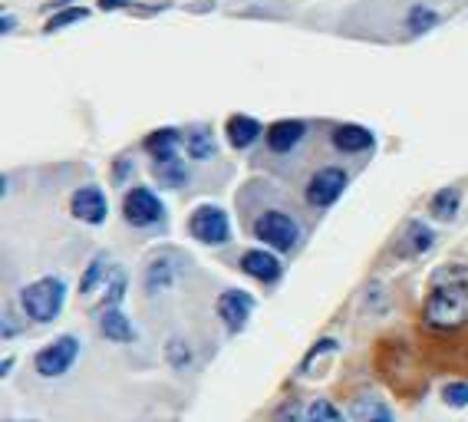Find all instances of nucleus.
<instances>
[{
	"label": "nucleus",
	"mask_w": 468,
	"mask_h": 422,
	"mask_svg": "<svg viewBox=\"0 0 468 422\" xmlns=\"http://www.w3.org/2000/svg\"><path fill=\"white\" fill-rule=\"evenodd\" d=\"M100 333L109 343H135V337H139V330H135V323L129 321L122 307H106V311H100Z\"/></svg>",
	"instance_id": "obj_15"
},
{
	"label": "nucleus",
	"mask_w": 468,
	"mask_h": 422,
	"mask_svg": "<svg viewBox=\"0 0 468 422\" xmlns=\"http://www.w3.org/2000/svg\"><path fill=\"white\" fill-rule=\"evenodd\" d=\"M350 419L353 422H396V413L389 409V403H383L379 396H356L350 403Z\"/></svg>",
	"instance_id": "obj_19"
},
{
	"label": "nucleus",
	"mask_w": 468,
	"mask_h": 422,
	"mask_svg": "<svg viewBox=\"0 0 468 422\" xmlns=\"http://www.w3.org/2000/svg\"><path fill=\"white\" fill-rule=\"evenodd\" d=\"M165 356H168V364L176 366V370H188V366H192V346H188V340H182V337L168 340Z\"/></svg>",
	"instance_id": "obj_27"
},
{
	"label": "nucleus",
	"mask_w": 468,
	"mask_h": 422,
	"mask_svg": "<svg viewBox=\"0 0 468 422\" xmlns=\"http://www.w3.org/2000/svg\"><path fill=\"white\" fill-rule=\"evenodd\" d=\"M435 245V231L429 228L426 221H410L406 228H402L399 235V245H396V251L402 254V258H419V254H426L432 251Z\"/></svg>",
	"instance_id": "obj_18"
},
{
	"label": "nucleus",
	"mask_w": 468,
	"mask_h": 422,
	"mask_svg": "<svg viewBox=\"0 0 468 422\" xmlns=\"http://www.w3.org/2000/svg\"><path fill=\"white\" fill-rule=\"evenodd\" d=\"M20 317H24V313H20ZM20 317H17V313H14V311L4 313V327H0V330H4V340L17 337L20 330H24V323H20ZM24 321H27V317H24Z\"/></svg>",
	"instance_id": "obj_31"
},
{
	"label": "nucleus",
	"mask_w": 468,
	"mask_h": 422,
	"mask_svg": "<svg viewBox=\"0 0 468 422\" xmlns=\"http://www.w3.org/2000/svg\"><path fill=\"white\" fill-rule=\"evenodd\" d=\"M330 145L343 155H363L377 145V135H373V129L360 126V122H340L330 132Z\"/></svg>",
	"instance_id": "obj_12"
},
{
	"label": "nucleus",
	"mask_w": 468,
	"mask_h": 422,
	"mask_svg": "<svg viewBox=\"0 0 468 422\" xmlns=\"http://www.w3.org/2000/svg\"><path fill=\"white\" fill-rule=\"evenodd\" d=\"M188 235H192L198 245L221 248L231 241V218H228V211L221 208V205L205 202L188 215Z\"/></svg>",
	"instance_id": "obj_6"
},
{
	"label": "nucleus",
	"mask_w": 468,
	"mask_h": 422,
	"mask_svg": "<svg viewBox=\"0 0 468 422\" xmlns=\"http://www.w3.org/2000/svg\"><path fill=\"white\" fill-rule=\"evenodd\" d=\"M422 323L432 333L468 327V268H439L422 301Z\"/></svg>",
	"instance_id": "obj_1"
},
{
	"label": "nucleus",
	"mask_w": 468,
	"mask_h": 422,
	"mask_svg": "<svg viewBox=\"0 0 468 422\" xmlns=\"http://www.w3.org/2000/svg\"><path fill=\"white\" fill-rule=\"evenodd\" d=\"M129 290V278L126 270L116 268L112 270V278H109V284L102 288V301H100V311H106V307H122V297H126Z\"/></svg>",
	"instance_id": "obj_25"
},
{
	"label": "nucleus",
	"mask_w": 468,
	"mask_h": 422,
	"mask_svg": "<svg viewBox=\"0 0 468 422\" xmlns=\"http://www.w3.org/2000/svg\"><path fill=\"white\" fill-rule=\"evenodd\" d=\"M303 135H307V122L303 119H277L264 132V142H268V149L274 155H287L303 142Z\"/></svg>",
	"instance_id": "obj_13"
},
{
	"label": "nucleus",
	"mask_w": 468,
	"mask_h": 422,
	"mask_svg": "<svg viewBox=\"0 0 468 422\" xmlns=\"http://www.w3.org/2000/svg\"><path fill=\"white\" fill-rule=\"evenodd\" d=\"M7 422H37V419H7Z\"/></svg>",
	"instance_id": "obj_36"
},
{
	"label": "nucleus",
	"mask_w": 468,
	"mask_h": 422,
	"mask_svg": "<svg viewBox=\"0 0 468 422\" xmlns=\"http://www.w3.org/2000/svg\"><path fill=\"white\" fill-rule=\"evenodd\" d=\"M83 20H90V7H83V4H69V7H63V10H53L50 17H47V24H43V34L47 37L59 34V30L83 24Z\"/></svg>",
	"instance_id": "obj_24"
},
{
	"label": "nucleus",
	"mask_w": 468,
	"mask_h": 422,
	"mask_svg": "<svg viewBox=\"0 0 468 422\" xmlns=\"http://www.w3.org/2000/svg\"><path fill=\"white\" fill-rule=\"evenodd\" d=\"M307 422H346V416L330 399H314L307 406Z\"/></svg>",
	"instance_id": "obj_26"
},
{
	"label": "nucleus",
	"mask_w": 468,
	"mask_h": 422,
	"mask_svg": "<svg viewBox=\"0 0 468 422\" xmlns=\"http://www.w3.org/2000/svg\"><path fill=\"white\" fill-rule=\"evenodd\" d=\"M10 370H14V356H7V360H4V364H0V376H7Z\"/></svg>",
	"instance_id": "obj_35"
},
{
	"label": "nucleus",
	"mask_w": 468,
	"mask_h": 422,
	"mask_svg": "<svg viewBox=\"0 0 468 422\" xmlns=\"http://www.w3.org/2000/svg\"><path fill=\"white\" fill-rule=\"evenodd\" d=\"M143 149L152 155V162H168V159H178L185 153V132L176 126H165V129H155L143 139Z\"/></svg>",
	"instance_id": "obj_14"
},
{
	"label": "nucleus",
	"mask_w": 468,
	"mask_h": 422,
	"mask_svg": "<svg viewBox=\"0 0 468 422\" xmlns=\"http://www.w3.org/2000/svg\"><path fill=\"white\" fill-rule=\"evenodd\" d=\"M122 218L133 225V228H155V225H165L168 208L159 198V192L149 185H135L122 198Z\"/></svg>",
	"instance_id": "obj_5"
},
{
	"label": "nucleus",
	"mask_w": 468,
	"mask_h": 422,
	"mask_svg": "<svg viewBox=\"0 0 468 422\" xmlns=\"http://www.w3.org/2000/svg\"><path fill=\"white\" fill-rule=\"evenodd\" d=\"M225 135L228 142H231V149H251L261 135H264V126H261V119L248 116V112H234L225 122Z\"/></svg>",
	"instance_id": "obj_17"
},
{
	"label": "nucleus",
	"mask_w": 468,
	"mask_h": 422,
	"mask_svg": "<svg viewBox=\"0 0 468 422\" xmlns=\"http://www.w3.org/2000/svg\"><path fill=\"white\" fill-rule=\"evenodd\" d=\"M439 24H442V14L435 7H429V4H412V7L406 10V17H402V26H406L410 37H426L429 30H435Z\"/></svg>",
	"instance_id": "obj_21"
},
{
	"label": "nucleus",
	"mask_w": 468,
	"mask_h": 422,
	"mask_svg": "<svg viewBox=\"0 0 468 422\" xmlns=\"http://www.w3.org/2000/svg\"><path fill=\"white\" fill-rule=\"evenodd\" d=\"M67 280L59 274H43V278L24 284L17 294L20 313H24L30 323H53L67 307Z\"/></svg>",
	"instance_id": "obj_2"
},
{
	"label": "nucleus",
	"mask_w": 468,
	"mask_h": 422,
	"mask_svg": "<svg viewBox=\"0 0 468 422\" xmlns=\"http://www.w3.org/2000/svg\"><path fill=\"white\" fill-rule=\"evenodd\" d=\"M102 14H116V10H135V0H96Z\"/></svg>",
	"instance_id": "obj_32"
},
{
	"label": "nucleus",
	"mask_w": 468,
	"mask_h": 422,
	"mask_svg": "<svg viewBox=\"0 0 468 422\" xmlns=\"http://www.w3.org/2000/svg\"><path fill=\"white\" fill-rule=\"evenodd\" d=\"M274 422H307V409L297 399H291V403H284L274 413Z\"/></svg>",
	"instance_id": "obj_29"
},
{
	"label": "nucleus",
	"mask_w": 468,
	"mask_h": 422,
	"mask_svg": "<svg viewBox=\"0 0 468 422\" xmlns=\"http://www.w3.org/2000/svg\"><path fill=\"white\" fill-rule=\"evenodd\" d=\"M336 346H340V343H336V340H334V337H324V340H320V343H314V350H310V353H307V356H303V364H301V370H303V373H307V370H310V366L317 364V356H324V353H334Z\"/></svg>",
	"instance_id": "obj_30"
},
{
	"label": "nucleus",
	"mask_w": 468,
	"mask_h": 422,
	"mask_svg": "<svg viewBox=\"0 0 468 422\" xmlns=\"http://www.w3.org/2000/svg\"><path fill=\"white\" fill-rule=\"evenodd\" d=\"M462 208V188L459 185H449V188H439V192L429 198V215L435 221H452L459 215Z\"/></svg>",
	"instance_id": "obj_23"
},
{
	"label": "nucleus",
	"mask_w": 468,
	"mask_h": 422,
	"mask_svg": "<svg viewBox=\"0 0 468 422\" xmlns=\"http://www.w3.org/2000/svg\"><path fill=\"white\" fill-rule=\"evenodd\" d=\"M152 175H155V182H159L162 188H185L188 185V162L178 155V159H168V162H152Z\"/></svg>",
	"instance_id": "obj_22"
},
{
	"label": "nucleus",
	"mask_w": 468,
	"mask_h": 422,
	"mask_svg": "<svg viewBox=\"0 0 468 422\" xmlns=\"http://www.w3.org/2000/svg\"><path fill=\"white\" fill-rule=\"evenodd\" d=\"M442 399L452 409H465L468 406V383L465 380H452L442 386Z\"/></svg>",
	"instance_id": "obj_28"
},
{
	"label": "nucleus",
	"mask_w": 468,
	"mask_h": 422,
	"mask_svg": "<svg viewBox=\"0 0 468 422\" xmlns=\"http://www.w3.org/2000/svg\"><path fill=\"white\" fill-rule=\"evenodd\" d=\"M129 169H133V162H129V159H119L116 162V175H112V178H116V182H126Z\"/></svg>",
	"instance_id": "obj_34"
},
{
	"label": "nucleus",
	"mask_w": 468,
	"mask_h": 422,
	"mask_svg": "<svg viewBox=\"0 0 468 422\" xmlns=\"http://www.w3.org/2000/svg\"><path fill=\"white\" fill-rule=\"evenodd\" d=\"M69 215L76 221H83L90 228H100L106 225L109 218V202H106V192L100 185H80L73 195H69Z\"/></svg>",
	"instance_id": "obj_10"
},
{
	"label": "nucleus",
	"mask_w": 468,
	"mask_h": 422,
	"mask_svg": "<svg viewBox=\"0 0 468 422\" xmlns=\"http://www.w3.org/2000/svg\"><path fill=\"white\" fill-rule=\"evenodd\" d=\"M185 155L195 162H208L218 155L215 129H211L208 122H195V126L185 129Z\"/></svg>",
	"instance_id": "obj_16"
},
{
	"label": "nucleus",
	"mask_w": 468,
	"mask_h": 422,
	"mask_svg": "<svg viewBox=\"0 0 468 422\" xmlns=\"http://www.w3.org/2000/svg\"><path fill=\"white\" fill-rule=\"evenodd\" d=\"M112 270H116V264L109 261V254H96L90 264H86L83 270V280H80V294L83 297H92L96 290H102L109 284V278H112Z\"/></svg>",
	"instance_id": "obj_20"
},
{
	"label": "nucleus",
	"mask_w": 468,
	"mask_h": 422,
	"mask_svg": "<svg viewBox=\"0 0 468 422\" xmlns=\"http://www.w3.org/2000/svg\"><path fill=\"white\" fill-rule=\"evenodd\" d=\"M17 14H10V10H4V14H0V37H10L14 34V30H17Z\"/></svg>",
	"instance_id": "obj_33"
},
{
	"label": "nucleus",
	"mask_w": 468,
	"mask_h": 422,
	"mask_svg": "<svg viewBox=\"0 0 468 422\" xmlns=\"http://www.w3.org/2000/svg\"><path fill=\"white\" fill-rule=\"evenodd\" d=\"M251 231L261 245L271 248V251L287 254L301 245V221L293 218V215H287V211H281V208L261 211L258 218H254Z\"/></svg>",
	"instance_id": "obj_3"
},
{
	"label": "nucleus",
	"mask_w": 468,
	"mask_h": 422,
	"mask_svg": "<svg viewBox=\"0 0 468 422\" xmlns=\"http://www.w3.org/2000/svg\"><path fill=\"white\" fill-rule=\"evenodd\" d=\"M346 185H350V172L343 169V165H324V169H317L307 178L303 198H307L310 208H330V205L340 202Z\"/></svg>",
	"instance_id": "obj_7"
},
{
	"label": "nucleus",
	"mask_w": 468,
	"mask_h": 422,
	"mask_svg": "<svg viewBox=\"0 0 468 422\" xmlns=\"http://www.w3.org/2000/svg\"><path fill=\"white\" fill-rule=\"evenodd\" d=\"M241 270L248 278L261 280V284H277V280L284 278V264L277 258L271 248H251V251L241 254Z\"/></svg>",
	"instance_id": "obj_11"
},
{
	"label": "nucleus",
	"mask_w": 468,
	"mask_h": 422,
	"mask_svg": "<svg viewBox=\"0 0 468 422\" xmlns=\"http://www.w3.org/2000/svg\"><path fill=\"white\" fill-rule=\"evenodd\" d=\"M80 350H83V343H80L73 333H63V337L50 340V343L40 346L34 356L37 376H43V380H59V376H67V373L76 366V360H80Z\"/></svg>",
	"instance_id": "obj_4"
},
{
	"label": "nucleus",
	"mask_w": 468,
	"mask_h": 422,
	"mask_svg": "<svg viewBox=\"0 0 468 422\" xmlns=\"http://www.w3.org/2000/svg\"><path fill=\"white\" fill-rule=\"evenodd\" d=\"M185 270H188V258L178 251H159L145 264V290L149 294H162V290L176 288L178 278H182Z\"/></svg>",
	"instance_id": "obj_8"
},
{
	"label": "nucleus",
	"mask_w": 468,
	"mask_h": 422,
	"mask_svg": "<svg viewBox=\"0 0 468 422\" xmlns=\"http://www.w3.org/2000/svg\"><path fill=\"white\" fill-rule=\"evenodd\" d=\"M254 307H258V301L241 288L221 290L215 301V311H218V317H221V323L228 327V333H241V330L248 327V321H251Z\"/></svg>",
	"instance_id": "obj_9"
}]
</instances>
